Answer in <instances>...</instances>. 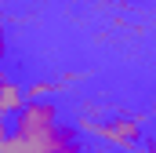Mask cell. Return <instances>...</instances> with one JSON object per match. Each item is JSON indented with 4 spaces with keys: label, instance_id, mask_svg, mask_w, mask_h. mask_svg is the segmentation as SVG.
Masks as SVG:
<instances>
[{
    "label": "cell",
    "instance_id": "5b68a950",
    "mask_svg": "<svg viewBox=\"0 0 156 153\" xmlns=\"http://www.w3.org/2000/svg\"><path fill=\"white\" fill-rule=\"evenodd\" d=\"M7 131H11V128H7V117L0 113V146H4V139H7Z\"/></svg>",
    "mask_w": 156,
    "mask_h": 153
},
{
    "label": "cell",
    "instance_id": "277c9868",
    "mask_svg": "<svg viewBox=\"0 0 156 153\" xmlns=\"http://www.w3.org/2000/svg\"><path fill=\"white\" fill-rule=\"evenodd\" d=\"M4 55H7V33H4V22H0V62H4Z\"/></svg>",
    "mask_w": 156,
    "mask_h": 153
},
{
    "label": "cell",
    "instance_id": "6da1fadb",
    "mask_svg": "<svg viewBox=\"0 0 156 153\" xmlns=\"http://www.w3.org/2000/svg\"><path fill=\"white\" fill-rule=\"evenodd\" d=\"M0 153H80V135L76 128L55 120L51 128H40V131H7Z\"/></svg>",
    "mask_w": 156,
    "mask_h": 153
},
{
    "label": "cell",
    "instance_id": "3957f363",
    "mask_svg": "<svg viewBox=\"0 0 156 153\" xmlns=\"http://www.w3.org/2000/svg\"><path fill=\"white\" fill-rule=\"evenodd\" d=\"M22 102H26V88H22V84H15L11 76L4 73V76H0V113L11 117Z\"/></svg>",
    "mask_w": 156,
    "mask_h": 153
},
{
    "label": "cell",
    "instance_id": "7a4b0ae2",
    "mask_svg": "<svg viewBox=\"0 0 156 153\" xmlns=\"http://www.w3.org/2000/svg\"><path fill=\"white\" fill-rule=\"evenodd\" d=\"M87 128L102 139V142H109V146H116V150H134L145 135H142V124L138 120H131V117H109V120H87Z\"/></svg>",
    "mask_w": 156,
    "mask_h": 153
}]
</instances>
